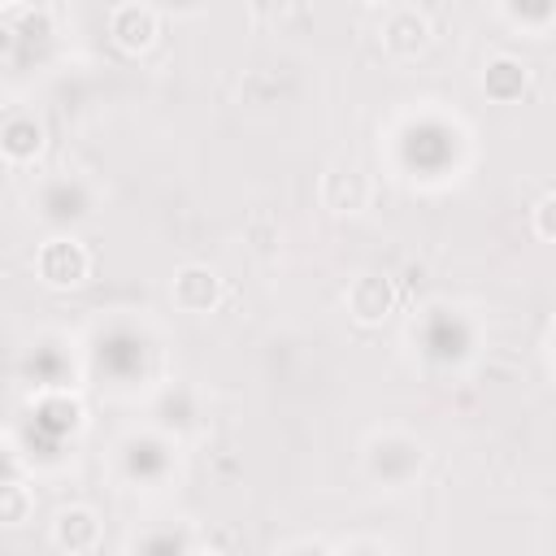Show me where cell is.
<instances>
[{
	"instance_id": "cell-1",
	"label": "cell",
	"mask_w": 556,
	"mask_h": 556,
	"mask_svg": "<svg viewBox=\"0 0 556 556\" xmlns=\"http://www.w3.org/2000/svg\"><path fill=\"white\" fill-rule=\"evenodd\" d=\"M39 274H43L52 287H74V282H83V274H87V252H83L74 239H52V243H43V252H39Z\"/></svg>"
},
{
	"instance_id": "cell-2",
	"label": "cell",
	"mask_w": 556,
	"mask_h": 556,
	"mask_svg": "<svg viewBox=\"0 0 556 556\" xmlns=\"http://www.w3.org/2000/svg\"><path fill=\"white\" fill-rule=\"evenodd\" d=\"M391 304H395V291H391V282L378 278V274H361V278L348 287V308H352L361 321H378V317H387Z\"/></svg>"
},
{
	"instance_id": "cell-3",
	"label": "cell",
	"mask_w": 556,
	"mask_h": 556,
	"mask_svg": "<svg viewBox=\"0 0 556 556\" xmlns=\"http://www.w3.org/2000/svg\"><path fill=\"white\" fill-rule=\"evenodd\" d=\"M217 295H222V282H217V274L204 269V265H187V269L174 278V300H178L187 313H204L208 304H217Z\"/></svg>"
},
{
	"instance_id": "cell-4",
	"label": "cell",
	"mask_w": 556,
	"mask_h": 556,
	"mask_svg": "<svg viewBox=\"0 0 556 556\" xmlns=\"http://www.w3.org/2000/svg\"><path fill=\"white\" fill-rule=\"evenodd\" d=\"M113 35L122 48H148L156 35V13L143 4H122L113 9Z\"/></svg>"
},
{
	"instance_id": "cell-5",
	"label": "cell",
	"mask_w": 556,
	"mask_h": 556,
	"mask_svg": "<svg viewBox=\"0 0 556 556\" xmlns=\"http://www.w3.org/2000/svg\"><path fill=\"white\" fill-rule=\"evenodd\" d=\"M426 35H430V26H426V17L417 13V9H391V22H387V30H382V39H387V48L391 52H417L421 43H426Z\"/></svg>"
},
{
	"instance_id": "cell-6",
	"label": "cell",
	"mask_w": 556,
	"mask_h": 556,
	"mask_svg": "<svg viewBox=\"0 0 556 556\" xmlns=\"http://www.w3.org/2000/svg\"><path fill=\"white\" fill-rule=\"evenodd\" d=\"M56 543L70 547V552H83L96 543V517L87 508H65L56 517Z\"/></svg>"
},
{
	"instance_id": "cell-7",
	"label": "cell",
	"mask_w": 556,
	"mask_h": 556,
	"mask_svg": "<svg viewBox=\"0 0 556 556\" xmlns=\"http://www.w3.org/2000/svg\"><path fill=\"white\" fill-rule=\"evenodd\" d=\"M22 517V500H17V486H9V521Z\"/></svg>"
}]
</instances>
